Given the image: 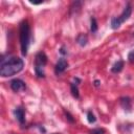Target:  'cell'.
<instances>
[{
	"mask_svg": "<svg viewBox=\"0 0 134 134\" xmlns=\"http://www.w3.org/2000/svg\"><path fill=\"white\" fill-rule=\"evenodd\" d=\"M24 61L18 57H9L2 59L0 64V75L2 77L13 76L23 70Z\"/></svg>",
	"mask_w": 134,
	"mask_h": 134,
	"instance_id": "obj_1",
	"label": "cell"
},
{
	"mask_svg": "<svg viewBox=\"0 0 134 134\" xmlns=\"http://www.w3.org/2000/svg\"><path fill=\"white\" fill-rule=\"evenodd\" d=\"M19 37L21 45V53L23 57L27 55L29 44H30V27L27 20H23L19 27Z\"/></svg>",
	"mask_w": 134,
	"mask_h": 134,
	"instance_id": "obj_2",
	"label": "cell"
},
{
	"mask_svg": "<svg viewBox=\"0 0 134 134\" xmlns=\"http://www.w3.org/2000/svg\"><path fill=\"white\" fill-rule=\"evenodd\" d=\"M47 64V55L44 51H39L35 58V73L37 77H45L44 67Z\"/></svg>",
	"mask_w": 134,
	"mask_h": 134,
	"instance_id": "obj_3",
	"label": "cell"
},
{
	"mask_svg": "<svg viewBox=\"0 0 134 134\" xmlns=\"http://www.w3.org/2000/svg\"><path fill=\"white\" fill-rule=\"evenodd\" d=\"M9 86H10L12 90L15 91V92H19V91L24 90L26 88L25 82L22 81L21 79H14V80H12L10 83H9Z\"/></svg>",
	"mask_w": 134,
	"mask_h": 134,
	"instance_id": "obj_4",
	"label": "cell"
},
{
	"mask_svg": "<svg viewBox=\"0 0 134 134\" xmlns=\"http://www.w3.org/2000/svg\"><path fill=\"white\" fill-rule=\"evenodd\" d=\"M67 67H68V62H67V60L64 59V58L59 59V61L57 62V64H55V66H54V72H55V74L59 75V74L63 73V72L67 69Z\"/></svg>",
	"mask_w": 134,
	"mask_h": 134,
	"instance_id": "obj_5",
	"label": "cell"
},
{
	"mask_svg": "<svg viewBox=\"0 0 134 134\" xmlns=\"http://www.w3.org/2000/svg\"><path fill=\"white\" fill-rule=\"evenodd\" d=\"M131 14H132V5H131V3H127V4H126V6H125V8L122 9V12H121L120 16H119V17H117V18H118V19H119V21L122 23V22L127 21V20L131 17Z\"/></svg>",
	"mask_w": 134,
	"mask_h": 134,
	"instance_id": "obj_6",
	"label": "cell"
},
{
	"mask_svg": "<svg viewBox=\"0 0 134 134\" xmlns=\"http://www.w3.org/2000/svg\"><path fill=\"white\" fill-rule=\"evenodd\" d=\"M119 103H120V106L121 108L127 111V112H130L131 109H132V104H131V98L129 96H122L119 98Z\"/></svg>",
	"mask_w": 134,
	"mask_h": 134,
	"instance_id": "obj_7",
	"label": "cell"
},
{
	"mask_svg": "<svg viewBox=\"0 0 134 134\" xmlns=\"http://www.w3.org/2000/svg\"><path fill=\"white\" fill-rule=\"evenodd\" d=\"M14 114H15L16 119H17L21 125H23L24 121H25V112H24V109L21 108V107H17V108L14 110Z\"/></svg>",
	"mask_w": 134,
	"mask_h": 134,
	"instance_id": "obj_8",
	"label": "cell"
},
{
	"mask_svg": "<svg viewBox=\"0 0 134 134\" xmlns=\"http://www.w3.org/2000/svg\"><path fill=\"white\" fill-rule=\"evenodd\" d=\"M75 42H76L80 46H82V47L86 46L87 43H88V37H87V35H85V34H80V35L76 37Z\"/></svg>",
	"mask_w": 134,
	"mask_h": 134,
	"instance_id": "obj_9",
	"label": "cell"
},
{
	"mask_svg": "<svg viewBox=\"0 0 134 134\" xmlns=\"http://www.w3.org/2000/svg\"><path fill=\"white\" fill-rule=\"evenodd\" d=\"M122 68H124V61L119 60V61H117L113 64V66L111 67V71L113 73H118L122 70Z\"/></svg>",
	"mask_w": 134,
	"mask_h": 134,
	"instance_id": "obj_10",
	"label": "cell"
},
{
	"mask_svg": "<svg viewBox=\"0 0 134 134\" xmlns=\"http://www.w3.org/2000/svg\"><path fill=\"white\" fill-rule=\"evenodd\" d=\"M70 91H71V94H72L73 97H75V98L80 97V92H79V88H77L76 84L70 83Z\"/></svg>",
	"mask_w": 134,
	"mask_h": 134,
	"instance_id": "obj_11",
	"label": "cell"
},
{
	"mask_svg": "<svg viewBox=\"0 0 134 134\" xmlns=\"http://www.w3.org/2000/svg\"><path fill=\"white\" fill-rule=\"evenodd\" d=\"M120 25H121V22L119 21V19L117 17H113L111 19V28L112 29H117V28H119Z\"/></svg>",
	"mask_w": 134,
	"mask_h": 134,
	"instance_id": "obj_12",
	"label": "cell"
},
{
	"mask_svg": "<svg viewBox=\"0 0 134 134\" xmlns=\"http://www.w3.org/2000/svg\"><path fill=\"white\" fill-rule=\"evenodd\" d=\"M97 28H98V26H97L96 19L94 17H91V19H90V30H91V32H96Z\"/></svg>",
	"mask_w": 134,
	"mask_h": 134,
	"instance_id": "obj_13",
	"label": "cell"
},
{
	"mask_svg": "<svg viewBox=\"0 0 134 134\" xmlns=\"http://www.w3.org/2000/svg\"><path fill=\"white\" fill-rule=\"evenodd\" d=\"M87 120H88L89 124H94L96 121V117H95V115L93 114L92 111H88L87 112Z\"/></svg>",
	"mask_w": 134,
	"mask_h": 134,
	"instance_id": "obj_14",
	"label": "cell"
},
{
	"mask_svg": "<svg viewBox=\"0 0 134 134\" xmlns=\"http://www.w3.org/2000/svg\"><path fill=\"white\" fill-rule=\"evenodd\" d=\"M90 134H105L106 133V130L104 128H95V129H92L89 131Z\"/></svg>",
	"mask_w": 134,
	"mask_h": 134,
	"instance_id": "obj_15",
	"label": "cell"
},
{
	"mask_svg": "<svg viewBox=\"0 0 134 134\" xmlns=\"http://www.w3.org/2000/svg\"><path fill=\"white\" fill-rule=\"evenodd\" d=\"M81 6H82V2H80V1H75V2L72 3V5H71V7H70V8H71L70 12L72 13L73 10H80Z\"/></svg>",
	"mask_w": 134,
	"mask_h": 134,
	"instance_id": "obj_16",
	"label": "cell"
},
{
	"mask_svg": "<svg viewBox=\"0 0 134 134\" xmlns=\"http://www.w3.org/2000/svg\"><path fill=\"white\" fill-rule=\"evenodd\" d=\"M64 114H65V116H66V119H67L69 122H71V124H73V122H74V118H73V116L70 114V112H68V111L64 110Z\"/></svg>",
	"mask_w": 134,
	"mask_h": 134,
	"instance_id": "obj_17",
	"label": "cell"
},
{
	"mask_svg": "<svg viewBox=\"0 0 134 134\" xmlns=\"http://www.w3.org/2000/svg\"><path fill=\"white\" fill-rule=\"evenodd\" d=\"M128 61L130 63H134V49L129 52V54H128Z\"/></svg>",
	"mask_w": 134,
	"mask_h": 134,
	"instance_id": "obj_18",
	"label": "cell"
},
{
	"mask_svg": "<svg viewBox=\"0 0 134 134\" xmlns=\"http://www.w3.org/2000/svg\"><path fill=\"white\" fill-rule=\"evenodd\" d=\"M60 52H61L62 54H67V51H66V49H65V46H62V47L60 48Z\"/></svg>",
	"mask_w": 134,
	"mask_h": 134,
	"instance_id": "obj_19",
	"label": "cell"
},
{
	"mask_svg": "<svg viewBox=\"0 0 134 134\" xmlns=\"http://www.w3.org/2000/svg\"><path fill=\"white\" fill-rule=\"evenodd\" d=\"M99 85H100V81L95 80V81H94V86H95V87H98Z\"/></svg>",
	"mask_w": 134,
	"mask_h": 134,
	"instance_id": "obj_20",
	"label": "cell"
},
{
	"mask_svg": "<svg viewBox=\"0 0 134 134\" xmlns=\"http://www.w3.org/2000/svg\"><path fill=\"white\" fill-rule=\"evenodd\" d=\"M52 134H60V133H52Z\"/></svg>",
	"mask_w": 134,
	"mask_h": 134,
	"instance_id": "obj_21",
	"label": "cell"
},
{
	"mask_svg": "<svg viewBox=\"0 0 134 134\" xmlns=\"http://www.w3.org/2000/svg\"><path fill=\"white\" fill-rule=\"evenodd\" d=\"M132 36H133V37H134V32H133V35H132Z\"/></svg>",
	"mask_w": 134,
	"mask_h": 134,
	"instance_id": "obj_22",
	"label": "cell"
}]
</instances>
